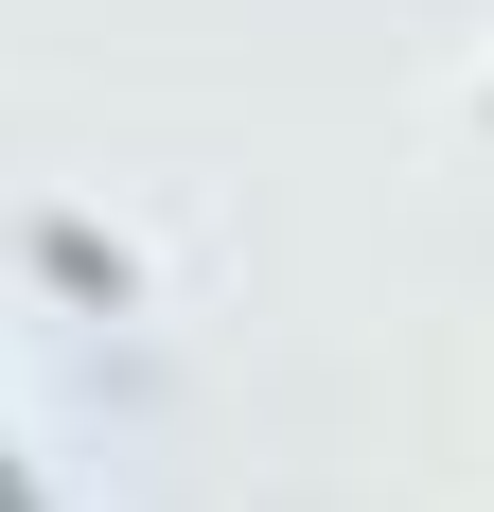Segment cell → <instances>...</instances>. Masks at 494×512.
<instances>
[{
    "label": "cell",
    "instance_id": "6da1fadb",
    "mask_svg": "<svg viewBox=\"0 0 494 512\" xmlns=\"http://www.w3.org/2000/svg\"><path fill=\"white\" fill-rule=\"evenodd\" d=\"M0 512H36V477H18V442H0Z\"/></svg>",
    "mask_w": 494,
    "mask_h": 512
}]
</instances>
